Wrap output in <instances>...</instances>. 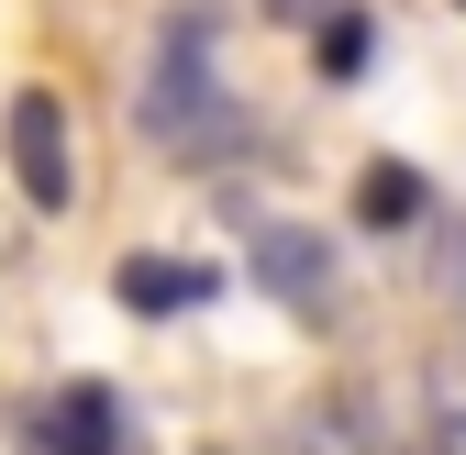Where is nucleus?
<instances>
[{
  "mask_svg": "<svg viewBox=\"0 0 466 455\" xmlns=\"http://www.w3.org/2000/svg\"><path fill=\"white\" fill-rule=\"evenodd\" d=\"M145 123H156L167 156H222V145H233V89L211 78V23H200V12L167 23L156 78H145Z\"/></svg>",
  "mask_w": 466,
  "mask_h": 455,
  "instance_id": "1",
  "label": "nucleus"
},
{
  "mask_svg": "<svg viewBox=\"0 0 466 455\" xmlns=\"http://www.w3.org/2000/svg\"><path fill=\"white\" fill-rule=\"evenodd\" d=\"M245 278H256L267 300H289L300 322H333V245L311 234V222H256Z\"/></svg>",
  "mask_w": 466,
  "mask_h": 455,
  "instance_id": "2",
  "label": "nucleus"
},
{
  "mask_svg": "<svg viewBox=\"0 0 466 455\" xmlns=\"http://www.w3.org/2000/svg\"><path fill=\"white\" fill-rule=\"evenodd\" d=\"M0 145H12V178L34 211H67V100L56 89H12V111H0Z\"/></svg>",
  "mask_w": 466,
  "mask_h": 455,
  "instance_id": "3",
  "label": "nucleus"
},
{
  "mask_svg": "<svg viewBox=\"0 0 466 455\" xmlns=\"http://www.w3.org/2000/svg\"><path fill=\"white\" fill-rule=\"evenodd\" d=\"M111 444H123V422H111V389H89V378L56 411H34V455H111Z\"/></svg>",
  "mask_w": 466,
  "mask_h": 455,
  "instance_id": "4",
  "label": "nucleus"
},
{
  "mask_svg": "<svg viewBox=\"0 0 466 455\" xmlns=\"http://www.w3.org/2000/svg\"><path fill=\"white\" fill-rule=\"evenodd\" d=\"M267 455H378V433L356 422V400H300V411L278 422Z\"/></svg>",
  "mask_w": 466,
  "mask_h": 455,
  "instance_id": "5",
  "label": "nucleus"
},
{
  "mask_svg": "<svg viewBox=\"0 0 466 455\" xmlns=\"http://www.w3.org/2000/svg\"><path fill=\"white\" fill-rule=\"evenodd\" d=\"M123 300H134V311H156V322H167V311H200V300H211V267H178V256H123Z\"/></svg>",
  "mask_w": 466,
  "mask_h": 455,
  "instance_id": "6",
  "label": "nucleus"
},
{
  "mask_svg": "<svg viewBox=\"0 0 466 455\" xmlns=\"http://www.w3.org/2000/svg\"><path fill=\"white\" fill-rule=\"evenodd\" d=\"M311 34H322V45H311L322 78H367V67H378V23H367V12H322Z\"/></svg>",
  "mask_w": 466,
  "mask_h": 455,
  "instance_id": "7",
  "label": "nucleus"
},
{
  "mask_svg": "<svg viewBox=\"0 0 466 455\" xmlns=\"http://www.w3.org/2000/svg\"><path fill=\"white\" fill-rule=\"evenodd\" d=\"M356 211L389 234V222H411V211H422V178H411V167H367V178H356Z\"/></svg>",
  "mask_w": 466,
  "mask_h": 455,
  "instance_id": "8",
  "label": "nucleus"
},
{
  "mask_svg": "<svg viewBox=\"0 0 466 455\" xmlns=\"http://www.w3.org/2000/svg\"><path fill=\"white\" fill-rule=\"evenodd\" d=\"M444 300H455V322H466V211L444 222Z\"/></svg>",
  "mask_w": 466,
  "mask_h": 455,
  "instance_id": "9",
  "label": "nucleus"
},
{
  "mask_svg": "<svg viewBox=\"0 0 466 455\" xmlns=\"http://www.w3.org/2000/svg\"><path fill=\"white\" fill-rule=\"evenodd\" d=\"M433 455H466V389H444V400H433Z\"/></svg>",
  "mask_w": 466,
  "mask_h": 455,
  "instance_id": "10",
  "label": "nucleus"
},
{
  "mask_svg": "<svg viewBox=\"0 0 466 455\" xmlns=\"http://www.w3.org/2000/svg\"><path fill=\"white\" fill-rule=\"evenodd\" d=\"M278 12H289V23H322V12H333V0H278Z\"/></svg>",
  "mask_w": 466,
  "mask_h": 455,
  "instance_id": "11",
  "label": "nucleus"
}]
</instances>
